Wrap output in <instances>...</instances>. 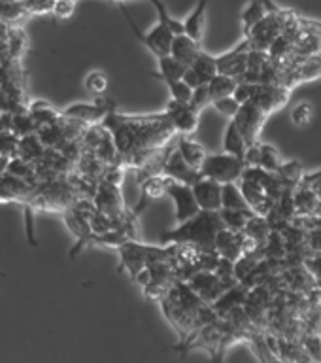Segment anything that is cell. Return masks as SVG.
<instances>
[{"label":"cell","mask_w":321,"mask_h":363,"mask_svg":"<svg viewBox=\"0 0 321 363\" xmlns=\"http://www.w3.org/2000/svg\"><path fill=\"white\" fill-rule=\"evenodd\" d=\"M221 208L227 210H252L244 199L237 182L221 184Z\"/></svg>","instance_id":"4316f807"},{"label":"cell","mask_w":321,"mask_h":363,"mask_svg":"<svg viewBox=\"0 0 321 363\" xmlns=\"http://www.w3.org/2000/svg\"><path fill=\"white\" fill-rule=\"evenodd\" d=\"M291 363H316V362H314V359H312L308 354H305V352H303V348H300V352L293 357V359H291Z\"/></svg>","instance_id":"f907efd6"},{"label":"cell","mask_w":321,"mask_h":363,"mask_svg":"<svg viewBox=\"0 0 321 363\" xmlns=\"http://www.w3.org/2000/svg\"><path fill=\"white\" fill-rule=\"evenodd\" d=\"M147 2H150V4L155 8V11H157L159 23L169 28L170 33L174 34V36H176V34L186 33V28H184V19H178V17L172 16L163 0H147Z\"/></svg>","instance_id":"4dcf8cb0"},{"label":"cell","mask_w":321,"mask_h":363,"mask_svg":"<svg viewBox=\"0 0 321 363\" xmlns=\"http://www.w3.org/2000/svg\"><path fill=\"white\" fill-rule=\"evenodd\" d=\"M85 91L93 96H104L108 91V76L102 70H89L84 78Z\"/></svg>","instance_id":"d590c367"},{"label":"cell","mask_w":321,"mask_h":363,"mask_svg":"<svg viewBox=\"0 0 321 363\" xmlns=\"http://www.w3.org/2000/svg\"><path fill=\"white\" fill-rule=\"evenodd\" d=\"M276 174L280 176V180L283 182V186L286 187H297L299 186L300 178L305 174V167L300 161H286L280 164V169L276 170Z\"/></svg>","instance_id":"d6a6232c"},{"label":"cell","mask_w":321,"mask_h":363,"mask_svg":"<svg viewBox=\"0 0 321 363\" xmlns=\"http://www.w3.org/2000/svg\"><path fill=\"white\" fill-rule=\"evenodd\" d=\"M4 172L16 176V178H21V180L28 182V184H33L30 180L36 176V167H34L33 163H28V161H25V159L17 157L16 155V157L8 159Z\"/></svg>","instance_id":"836d02e7"},{"label":"cell","mask_w":321,"mask_h":363,"mask_svg":"<svg viewBox=\"0 0 321 363\" xmlns=\"http://www.w3.org/2000/svg\"><path fill=\"white\" fill-rule=\"evenodd\" d=\"M181 79H184V82H186V84L189 85V87H191V89H195V87H198V85L204 84L203 79H201L197 76V72H193V70L189 67H187V70H186V72H184V78H181Z\"/></svg>","instance_id":"c3c4849f"},{"label":"cell","mask_w":321,"mask_h":363,"mask_svg":"<svg viewBox=\"0 0 321 363\" xmlns=\"http://www.w3.org/2000/svg\"><path fill=\"white\" fill-rule=\"evenodd\" d=\"M176 150L180 152L184 161L195 170H201L204 159L208 155V152L204 150V146L201 142H197L195 138H191V136L187 135L178 136V140H176Z\"/></svg>","instance_id":"d6986e66"},{"label":"cell","mask_w":321,"mask_h":363,"mask_svg":"<svg viewBox=\"0 0 321 363\" xmlns=\"http://www.w3.org/2000/svg\"><path fill=\"white\" fill-rule=\"evenodd\" d=\"M11 133L19 136V138L36 133V125L27 113V110H19V112L11 113Z\"/></svg>","instance_id":"74e56055"},{"label":"cell","mask_w":321,"mask_h":363,"mask_svg":"<svg viewBox=\"0 0 321 363\" xmlns=\"http://www.w3.org/2000/svg\"><path fill=\"white\" fill-rule=\"evenodd\" d=\"M303 267H305V271L314 280V286L321 288V254L312 252V255L303 259Z\"/></svg>","instance_id":"7bdbcfd3"},{"label":"cell","mask_w":321,"mask_h":363,"mask_svg":"<svg viewBox=\"0 0 321 363\" xmlns=\"http://www.w3.org/2000/svg\"><path fill=\"white\" fill-rule=\"evenodd\" d=\"M238 79L231 78V76H225V74H215L214 78L210 79L208 84V93L210 99L215 101V99H221V96L232 95V91L237 87Z\"/></svg>","instance_id":"1f68e13d"},{"label":"cell","mask_w":321,"mask_h":363,"mask_svg":"<svg viewBox=\"0 0 321 363\" xmlns=\"http://www.w3.org/2000/svg\"><path fill=\"white\" fill-rule=\"evenodd\" d=\"M248 289L244 284H235V286H231V288H227L223 294L218 297V299L212 303V308H214V312L218 314V318H223L227 316L229 312L232 311V308H237V306H242L244 301H246V295H248Z\"/></svg>","instance_id":"e0dca14e"},{"label":"cell","mask_w":321,"mask_h":363,"mask_svg":"<svg viewBox=\"0 0 321 363\" xmlns=\"http://www.w3.org/2000/svg\"><path fill=\"white\" fill-rule=\"evenodd\" d=\"M91 201H93V206H95L98 212L106 214L108 218H112L113 225L118 229V225L121 223L125 214H127L121 186L110 184V182L106 180H98L96 182L95 193H93Z\"/></svg>","instance_id":"5b68a950"},{"label":"cell","mask_w":321,"mask_h":363,"mask_svg":"<svg viewBox=\"0 0 321 363\" xmlns=\"http://www.w3.org/2000/svg\"><path fill=\"white\" fill-rule=\"evenodd\" d=\"M189 104H191L197 112H203L204 108L210 106L212 104V99H210V93H208V85L203 84L198 85V87H195L193 89V95H191V101H189Z\"/></svg>","instance_id":"ee69618b"},{"label":"cell","mask_w":321,"mask_h":363,"mask_svg":"<svg viewBox=\"0 0 321 363\" xmlns=\"http://www.w3.org/2000/svg\"><path fill=\"white\" fill-rule=\"evenodd\" d=\"M116 2H118L119 10H121L123 17L127 19V23H129L133 34L138 38V42H140L142 45H146V50L150 51L155 59H157V57L169 55L170 42H172V36H174V34L170 33L169 28L164 27V25H161V23H157L155 27L150 28L147 33H142L135 19H133V16H130V11L127 10V6H125L121 0H116Z\"/></svg>","instance_id":"3957f363"},{"label":"cell","mask_w":321,"mask_h":363,"mask_svg":"<svg viewBox=\"0 0 321 363\" xmlns=\"http://www.w3.org/2000/svg\"><path fill=\"white\" fill-rule=\"evenodd\" d=\"M161 174L169 176L170 180L187 184V186H193L195 182L203 178L198 170L191 169V167L184 161V157H181L180 152H178L176 147H172L169 152V155H167V159H164L163 167H161Z\"/></svg>","instance_id":"5bb4252c"},{"label":"cell","mask_w":321,"mask_h":363,"mask_svg":"<svg viewBox=\"0 0 321 363\" xmlns=\"http://www.w3.org/2000/svg\"><path fill=\"white\" fill-rule=\"evenodd\" d=\"M11 130V112H2L0 116V133Z\"/></svg>","instance_id":"681fc988"},{"label":"cell","mask_w":321,"mask_h":363,"mask_svg":"<svg viewBox=\"0 0 321 363\" xmlns=\"http://www.w3.org/2000/svg\"><path fill=\"white\" fill-rule=\"evenodd\" d=\"M163 112L172 125V129L176 130V135H195L201 112H197L189 102H176L170 99Z\"/></svg>","instance_id":"52a82bcc"},{"label":"cell","mask_w":321,"mask_h":363,"mask_svg":"<svg viewBox=\"0 0 321 363\" xmlns=\"http://www.w3.org/2000/svg\"><path fill=\"white\" fill-rule=\"evenodd\" d=\"M28 16L27 8L17 0H0V21L19 23Z\"/></svg>","instance_id":"e575fe53"},{"label":"cell","mask_w":321,"mask_h":363,"mask_svg":"<svg viewBox=\"0 0 321 363\" xmlns=\"http://www.w3.org/2000/svg\"><path fill=\"white\" fill-rule=\"evenodd\" d=\"M210 106H214L215 112H220L221 116H225L227 119H232L235 116H237L240 104H238L235 96L229 95V96H221V99H215V101H212Z\"/></svg>","instance_id":"ab89813d"},{"label":"cell","mask_w":321,"mask_h":363,"mask_svg":"<svg viewBox=\"0 0 321 363\" xmlns=\"http://www.w3.org/2000/svg\"><path fill=\"white\" fill-rule=\"evenodd\" d=\"M266 16L265 6L261 4V0H249L248 4L244 6L242 13H240V25H242V34L248 36V33L252 30L254 25L263 19Z\"/></svg>","instance_id":"f546056e"},{"label":"cell","mask_w":321,"mask_h":363,"mask_svg":"<svg viewBox=\"0 0 321 363\" xmlns=\"http://www.w3.org/2000/svg\"><path fill=\"white\" fill-rule=\"evenodd\" d=\"M198 208L206 212L221 210V184L210 178H201L191 186Z\"/></svg>","instance_id":"9a60e30c"},{"label":"cell","mask_w":321,"mask_h":363,"mask_svg":"<svg viewBox=\"0 0 321 363\" xmlns=\"http://www.w3.org/2000/svg\"><path fill=\"white\" fill-rule=\"evenodd\" d=\"M167 195H169V197L172 199V203H174V216L178 223L189 220V218H193V216L201 212L197 201H195V195H193L191 186L181 184V182L169 180Z\"/></svg>","instance_id":"8fae6325"},{"label":"cell","mask_w":321,"mask_h":363,"mask_svg":"<svg viewBox=\"0 0 321 363\" xmlns=\"http://www.w3.org/2000/svg\"><path fill=\"white\" fill-rule=\"evenodd\" d=\"M45 147L44 144L40 142V138L36 136V133L28 136H21L19 138V144H17V157L25 159L28 163L36 164L40 159L44 157Z\"/></svg>","instance_id":"603a6c76"},{"label":"cell","mask_w":321,"mask_h":363,"mask_svg":"<svg viewBox=\"0 0 321 363\" xmlns=\"http://www.w3.org/2000/svg\"><path fill=\"white\" fill-rule=\"evenodd\" d=\"M291 16H293V11L288 10L278 11V13H266L257 25L252 27L248 36H244L249 42V50H269V45L274 42V38L282 34L283 27H286V23L289 21Z\"/></svg>","instance_id":"277c9868"},{"label":"cell","mask_w":321,"mask_h":363,"mask_svg":"<svg viewBox=\"0 0 321 363\" xmlns=\"http://www.w3.org/2000/svg\"><path fill=\"white\" fill-rule=\"evenodd\" d=\"M289 96H291V89L283 84H257L254 99L249 102H254L265 116H271L272 112L288 104Z\"/></svg>","instance_id":"9c48e42d"},{"label":"cell","mask_w":321,"mask_h":363,"mask_svg":"<svg viewBox=\"0 0 321 363\" xmlns=\"http://www.w3.org/2000/svg\"><path fill=\"white\" fill-rule=\"evenodd\" d=\"M193 72H197V76L203 79L204 84H208L210 79L214 78L215 74H218V62H215V55L208 53L206 50H201L195 55V59L189 65Z\"/></svg>","instance_id":"d4e9b609"},{"label":"cell","mask_w":321,"mask_h":363,"mask_svg":"<svg viewBox=\"0 0 321 363\" xmlns=\"http://www.w3.org/2000/svg\"><path fill=\"white\" fill-rule=\"evenodd\" d=\"M248 51L249 42L242 38L232 50L215 55V62H218V74H225L235 79H242L244 72H246V65H248Z\"/></svg>","instance_id":"30bf717a"},{"label":"cell","mask_w":321,"mask_h":363,"mask_svg":"<svg viewBox=\"0 0 321 363\" xmlns=\"http://www.w3.org/2000/svg\"><path fill=\"white\" fill-rule=\"evenodd\" d=\"M317 329H320V333H321V320H320V325H317Z\"/></svg>","instance_id":"816d5d0a"},{"label":"cell","mask_w":321,"mask_h":363,"mask_svg":"<svg viewBox=\"0 0 321 363\" xmlns=\"http://www.w3.org/2000/svg\"><path fill=\"white\" fill-rule=\"evenodd\" d=\"M169 180V176L157 172V174L146 176V178L140 182V199H138V204H136L135 208L130 210V216H133L135 220L144 212V210L150 208L155 201H159V199L167 195Z\"/></svg>","instance_id":"7c38bea8"},{"label":"cell","mask_w":321,"mask_h":363,"mask_svg":"<svg viewBox=\"0 0 321 363\" xmlns=\"http://www.w3.org/2000/svg\"><path fill=\"white\" fill-rule=\"evenodd\" d=\"M170 91V99L176 102H189L191 101V95H193V89L189 85L184 82V79H174V82H169L167 84Z\"/></svg>","instance_id":"60d3db41"},{"label":"cell","mask_w":321,"mask_h":363,"mask_svg":"<svg viewBox=\"0 0 321 363\" xmlns=\"http://www.w3.org/2000/svg\"><path fill=\"white\" fill-rule=\"evenodd\" d=\"M201 50H203L201 42L193 40L191 36H187V34L184 33V34H176V36H172L169 55H172L176 61L184 62V65L189 67L193 59H195V55H197Z\"/></svg>","instance_id":"ffe728a7"},{"label":"cell","mask_w":321,"mask_h":363,"mask_svg":"<svg viewBox=\"0 0 321 363\" xmlns=\"http://www.w3.org/2000/svg\"><path fill=\"white\" fill-rule=\"evenodd\" d=\"M242 242H244V233L231 231V229H225L221 227L220 231L215 233L214 238V252L223 259L237 261L242 252Z\"/></svg>","instance_id":"2e32d148"},{"label":"cell","mask_w":321,"mask_h":363,"mask_svg":"<svg viewBox=\"0 0 321 363\" xmlns=\"http://www.w3.org/2000/svg\"><path fill=\"white\" fill-rule=\"evenodd\" d=\"M289 118H291V123H293L297 129H305V127H308V125L312 123V119H314V108H312L310 102L303 101L291 108Z\"/></svg>","instance_id":"f35d334b"},{"label":"cell","mask_w":321,"mask_h":363,"mask_svg":"<svg viewBox=\"0 0 321 363\" xmlns=\"http://www.w3.org/2000/svg\"><path fill=\"white\" fill-rule=\"evenodd\" d=\"M17 144H19V136L13 135L11 130H8V133H0V157H16Z\"/></svg>","instance_id":"b9f144b4"},{"label":"cell","mask_w":321,"mask_h":363,"mask_svg":"<svg viewBox=\"0 0 321 363\" xmlns=\"http://www.w3.org/2000/svg\"><path fill=\"white\" fill-rule=\"evenodd\" d=\"M23 4L27 8L28 16H33V13H47V11H51L55 0H25Z\"/></svg>","instance_id":"7dc6e473"},{"label":"cell","mask_w":321,"mask_h":363,"mask_svg":"<svg viewBox=\"0 0 321 363\" xmlns=\"http://www.w3.org/2000/svg\"><path fill=\"white\" fill-rule=\"evenodd\" d=\"M0 116H2V112H0Z\"/></svg>","instance_id":"f5cc1de1"},{"label":"cell","mask_w":321,"mask_h":363,"mask_svg":"<svg viewBox=\"0 0 321 363\" xmlns=\"http://www.w3.org/2000/svg\"><path fill=\"white\" fill-rule=\"evenodd\" d=\"M280 164H282V157H280V152L276 147L259 140V164L257 167L269 170V172H276Z\"/></svg>","instance_id":"8d00e7d4"},{"label":"cell","mask_w":321,"mask_h":363,"mask_svg":"<svg viewBox=\"0 0 321 363\" xmlns=\"http://www.w3.org/2000/svg\"><path fill=\"white\" fill-rule=\"evenodd\" d=\"M244 167L246 164L242 159L235 157L231 153H208L198 172L203 178H210L220 184H229V182L240 180Z\"/></svg>","instance_id":"7a4b0ae2"},{"label":"cell","mask_w":321,"mask_h":363,"mask_svg":"<svg viewBox=\"0 0 321 363\" xmlns=\"http://www.w3.org/2000/svg\"><path fill=\"white\" fill-rule=\"evenodd\" d=\"M208 4L210 0H198L195 8L184 19V28H186L187 36H191L193 40H197L201 44H203L204 27H206V10H208Z\"/></svg>","instance_id":"44dd1931"},{"label":"cell","mask_w":321,"mask_h":363,"mask_svg":"<svg viewBox=\"0 0 321 363\" xmlns=\"http://www.w3.org/2000/svg\"><path fill=\"white\" fill-rule=\"evenodd\" d=\"M187 70V65L176 61L172 55L157 57V78H161L164 84L174 82V79L184 78V72Z\"/></svg>","instance_id":"484cf974"},{"label":"cell","mask_w":321,"mask_h":363,"mask_svg":"<svg viewBox=\"0 0 321 363\" xmlns=\"http://www.w3.org/2000/svg\"><path fill=\"white\" fill-rule=\"evenodd\" d=\"M266 118H269V116H265V113L261 112L254 102H246V104H240L237 116L232 118V121H235V125L238 127V130L242 133L244 140H246V144L249 146V144H254V142L259 140L261 130H263V127H265L266 123Z\"/></svg>","instance_id":"ba28073f"},{"label":"cell","mask_w":321,"mask_h":363,"mask_svg":"<svg viewBox=\"0 0 321 363\" xmlns=\"http://www.w3.org/2000/svg\"><path fill=\"white\" fill-rule=\"evenodd\" d=\"M246 140H244L242 133L238 130V127L235 125L232 119H229V123L225 127V133H223V152L231 153L235 157H240L244 161V153H246Z\"/></svg>","instance_id":"cb8c5ba5"},{"label":"cell","mask_w":321,"mask_h":363,"mask_svg":"<svg viewBox=\"0 0 321 363\" xmlns=\"http://www.w3.org/2000/svg\"><path fill=\"white\" fill-rule=\"evenodd\" d=\"M242 233L248 238L255 240V242L259 244L261 248H263V244L266 242V238H269V235H271V225H269L266 218L254 214L248 220V223H246Z\"/></svg>","instance_id":"f1b7e54d"},{"label":"cell","mask_w":321,"mask_h":363,"mask_svg":"<svg viewBox=\"0 0 321 363\" xmlns=\"http://www.w3.org/2000/svg\"><path fill=\"white\" fill-rule=\"evenodd\" d=\"M27 113L36 125V129L44 127V125H53L57 121H61V110H57V108L51 106L50 102L42 101V99L28 102Z\"/></svg>","instance_id":"7402d4cb"},{"label":"cell","mask_w":321,"mask_h":363,"mask_svg":"<svg viewBox=\"0 0 321 363\" xmlns=\"http://www.w3.org/2000/svg\"><path fill=\"white\" fill-rule=\"evenodd\" d=\"M223 223L218 212H206L201 210L189 220L178 223V227L164 231L161 235V244H191L201 252L214 250L215 233L220 231Z\"/></svg>","instance_id":"6da1fadb"},{"label":"cell","mask_w":321,"mask_h":363,"mask_svg":"<svg viewBox=\"0 0 321 363\" xmlns=\"http://www.w3.org/2000/svg\"><path fill=\"white\" fill-rule=\"evenodd\" d=\"M76 11V0H55V4L51 8V13L57 19H70Z\"/></svg>","instance_id":"bcb514c9"},{"label":"cell","mask_w":321,"mask_h":363,"mask_svg":"<svg viewBox=\"0 0 321 363\" xmlns=\"http://www.w3.org/2000/svg\"><path fill=\"white\" fill-rule=\"evenodd\" d=\"M112 110H118L113 102H110L104 96H95L93 102H72L67 108L61 110V118L78 121L81 125H95L101 123Z\"/></svg>","instance_id":"8992f818"},{"label":"cell","mask_w":321,"mask_h":363,"mask_svg":"<svg viewBox=\"0 0 321 363\" xmlns=\"http://www.w3.org/2000/svg\"><path fill=\"white\" fill-rule=\"evenodd\" d=\"M293 206L295 218H306V216L321 214V201L312 191V187L297 186L293 189Z\"/></svg>","instance_id":"ac0fdd59"},{"label":"cell","mask_w":321,"mask_h":363,"mask_svg":"<svg viewBox=\"0 0 321 363\" xmlns=\"http://www.w3.org/2000/svg\"><path fill=\"white\" fill-rule=\"evenodd\" d=\"M186 282L189 284V288H191L193 291L201 297V301L206 303V305H212V303H214V301L227 289V286L218 278V274L210 271L193 272Z\"/></svg>","instance_id":"4fadbf2b"},{"label":"cell","mask_w":321,"mask_h":363,"mask_svg":"<svg viewBox=\"0 0 321 363\" xmlns=\"http://www.w3.org/2000/svg\"><path fill=\"white\" fill-rule=\"evenodd\" d=\"M218 214H220V220L223 223L225 229H231V231L242 233L248 220L254 216L252 210H227L221 208L218 210Z\"/></svg>","instance_id":"83f0119b"},{"label":"cell","mask_w":321,"mask_h":363,"mask_svg":"<svg viewBox=\"0 0 321 363\" xmlns=\"http://www.w3.org/2000/svg\"><path fill=\"white\" fill-rule=\"evenodd\" d=\"M255 89H257V84H252V82H238L235 91H232V96L237 99L238 104H246L254 99Z\"/></svg>","instance_id":"f6af8a7d"}]
</instances>
